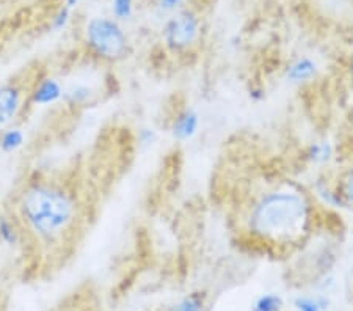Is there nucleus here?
<instances>
[{
  "mask_svg": "<svg viewBox=\"0 0 353 311\" xmlns=\"http://www.w3.org/2000/svg\"><path fill=\"white\" fill-rule=\"evenodd\" d=\"M81 212L77 197L65 184L37 178L16 197V217L22 230L46 247L63 244Z\"/></svg>",
  "mask_w": 353,
  "mask_h": 311,
  "instance_id": "nucleus-1",
  "label": "nucleus"
},
{
  "mask_svg": "<svg viewBox=\"0 0 353 311\" xmlns=\"http://www.w3.org/2000/svg\"><path fill=\"white\" fill-rule=\"evenodd\" d=\"M312 216V205L303 190L280 185L253 201L247 228L256 239L269 245H295L310 233Z\"/></svg>",
  "mask_w": 353,
  "mask_h": 311,
  "instance_id": "nucleus-2",
  "label": "nucleus"
},
{
  "mask_svg": "<svg viewBox=\"0 0 353 311\" xmlns=\"http://www.w3.org/2000/svg\"><path fill=\"white\" fill-rule=\"evenodd\" d=\"M83 43L91 57L104 63H117L130 52L129 38L121 22L107 16H93L83 27Z\"/></svg>",
  "mask_w": 353,
  "mask_h": 311,
  "instance_id": "nucleus-3",
  "label": "nucleus"
},
{
  "mask_svg": "<svg viewBox=\"0 0 353 311\" xmlns=\"http://www.w3.org/2000/svg\"><path fill=\"white\" fill-rule=\"evenodd\" d=\"M201 33L203 24L199 14L192 8H182L165 22L162 39L172 52L184 54L196 46L201 39Z\"/></svg>",
  "mask_w": 353,
  "mask_h": 311,
  "instance_id": "nucleus-4",
  "label": "nucleus"
},
{
  "mask_svg": "<svg viewBox=\"0 0 353 311\" xmlns=\"http://www.w3.org/2000/svg\"><path fill=\"white\" fill-rule=\"evenodd\" d=\"M28 104V93L24 85L18 81L0 85V131L13 126Z\"/></svg>",
  "mask_w": 353,
  "mask_h": 311,
  "instance_id": "nucleus-5",
  "label": "nucleus"
},
{
  "mask_svg": "<svg viewBox=\"0 0 353 311\" xmlns=\"http://www.w3.org/2000/svg\"><path fill=\"white\" fill-rule=\"evenodd\" d=\"M65 85L54 76H43L28 90V104L35 107H49L63 99Z\"/></svg>",
  "mask_w": 353,
  "mask_h": 311,
  "instance_id": "nucleus-6",
  "label": "nucleus"
},
{
  "mask_svg": "<svg viewBox=\"0 0 353 311\" xmlns=\"http://www.w3.org/2000/svg\"><path fill=\"white\" fill-rule=\"evenodd\" d=\"M98 101H99V93L93 85L76 82V83H71L68 88H65L61 103L71 110H82V109H87V107L94 106Z\"/></svg>",
  "mask_w": 353,
  "mask_h": 311,
  "instance_id": "nucleus-7",
  "label": "nucleus"
},
{
  "mask_svg": "<svg viewBox=\"0 0 353 311\" xmlns=\"http://www.w3.org/2000/svg\"><path fill=\"white\" fill-rule=\"evenodd\" d=\"M199 129V115L196 110L182 109L178 115L174 117L172 123V135L174 140L178 141H187L196 135Z\"/></svg>",
  "mask_w": 353,
  "mask_h": 311,
  "instance_id": "nucleus-8",
  "label": "nucleus"
},
{
  "mask_svg": "<svg viewBox=\"0 0 353 311\" xmlns=\"http://www.w3.org/2000/svg\"><path fill=\"white\" fill-rule=\"evenodd\" d=\"M319 72V65L316 63V60H312L311 57H299L295 59L292 63H289L286 68V81L289 83H305L312 81L317 76Z\"/></svg>",
  "mask_w": 353,
  "mask_h": 311,
  "instance_id": "nucleus-9",
  "label": "nucleus"
},
{
  "mask_svg": "<svg viewBox=\"0 0 353 311\" xmlns=\"http://www.w3.org/2000/svg\"><path fill=\"white\" fill-rule=\"evenodd\" d=\"M22 241V228L18 220L8 216V214H0V242L7 247H18Z\"/></svg>",
  "mask_w": 353,
  "mask_h": 311,
  "instance_id": "nucleus-10",
  "label": "nucleus"
},
{
  "mask_svg": "<svg viewBox=\"0 0 353 311\" xmlns=\"http://www.w3.org/2000/svg\"><path fill=\"white\" fill-rule=\"evenodd\" d=\"M26 132L18 126H10L0 131V151L3 154H13L26 145Z\"/></svg>",
  "mask_w": 353,
  "mask_h": 311,
  "instance_id": "nucleus-11",
  "label": "nucleus"
},
{
  "mask_svg": "<svg viewBox=\"0 0 353 311\" xmlns=\"http://www.w3.org/2000/svg\"><path fill=\"white\" fill-rule=\"evenodd\" d=\"M208 305L206 291H193L174 305L172 311H203Z\"/></svg>",
  "mask_w": 353,
  "mask_h": 311,
  "instance_id": "nucleus-12",
  "label": "nucleus"
},
{
  "mask_svg": "<svg viewBox=\"0 0 353 311\" xmlns=\"http://www.w3.org/2000/svg\"><path fill=\"white\" fill-rule=\"evenodd\" d=\"M306 159L316 165H323L333 157V146L328 141H316L306 150Z\"/></svg>",
  "mask_w": 353,
  "mask_h": 311,
  "instance_id": "nucleus-13",
  "label": "nucleus"
},
{
  "mask_svg": "<svg viewBox=\"0 0 353 311\" xmlns=\"http://www.w3.org/2000/svg\"><path fill=\"white\" fill-rule=\"evenodd\" d=\"M112 16L118 22H126L132 19L135 13V0H112Z\"/></svg>",
  "mask_w": 353,
  "mask_h": 311,
  "instance_id": "nucleus-14",
  "label": "nucleus"
},
{
  "mask_svg": "<svg viewBox=\"0 0 353 311\" xmlns=\"http://www.w3.org/2000/svg\"><path fill=\"white\" fill-rule=\"evenodd\" d=\"M316 194L330 206H344L345 201L339 190H332L327 185V181H319L316 184Z\"/></svg>",
  "mask_w": 353,
  "mask_h": 311,
  "instance_id": "nucleus-15",
  "label": "nucleus"
},
{
  "mask_svg": "<svg viewBox=\"0 0 353 311\" xmlns=\"http://www.w3.org/2000/svg\"><path fill=\"white\" fill-rule=\"evenodd\" d=\"M71 16H72V10L68 8L66 5L61 3L59 10H57L54 13L52 18H50L49 27L52 28V32H63L65 28L70 26Z\"/></svg>",
  "mask_w": 353,
  "mask_h": 311,
  "instance_id": "nucleus-16",
  "label": "nucleus"
},
{
  "mask_svg": "<svg viewBox=\"0 0 353 311\" xmlns=\"http://www.w3.org/2000/svg\"><path fill=\"white\" fill-rule=\"evenodd\" d=\"M187 0H156L154 8L157 14H174L185 8Z\"/></svg>",
  "mask_w": 353,
  "mask_h": 311,
  "instance_id": "nucleus-17",
  "label": "nucleus"
},
{
  "mask_svg": "<svg viewBox=\"0 0 353 311\" xmlns=\"http://www.w3.org/2000/svg\"><path fill=\"white\" fill-rule=\"evenodd\" d=\"M281 299L278 296H273V294H267V296L261 297L258 303H256L254 310L256 311H280L281 310Z\"/></svg>",
  "mask_w": 353,
  "mask_h": 311,
  "instance_id": "nucleus-18",
  "label": "nucleus"
},
{
  "mask_svg": "<svg viewBox=\"0 0 353 311\" xmlns=\"http://www.w3.org/2000/svg\"><path fill=\"white\" fill-rule=\"evenodd\" d=\"M341 195H343L345 205H353V170L345 174Z\"/></svg>",
  "mask_w": 353,
  "mask_h": 311,
  "instance_id": "nucleus-19",
  "label": "nucleus"
},
{
  "mask_svg": "<svg viewBox=\"0 0 353 311\" xmlns=\"http://www.w3.org/2000/svg\"><path fill=\"white\" fill-rule=\"evenodd\" d=\"M137 139H139L140 145L151 146L157 140V134L154 129H151V128H141L139 131V135H137Z\"/></svg>",
  "mask_w": 353,
  "mask_h": 311,
  "instance_id": "nucleus-20",
  "label": "nucleus"
},
{
  "mask_svg": "<svg viewBox=\"0 0 353 311\" xmlns=\"http://www.w3.org/2000/svg\"><path fill=\"white\" fill-rule=\"evenodd\" d=\"M299 310L300 311H319L317 305L311 301H300L299 302Z\"/></svg>",
  "mask_w": 353,
  "mask_h": 311,
  "instance_id": "nucleus-21",
  "label": "nucleus"
},
{
  "mask_svg": "<svg viewBox=\"0 0 353 311\" xmlns=\"http://www.w3.org/2000/svg\"><path fill=\"white\" fill-rule=\"evenodd\" d=\"M250 98L254 101H261L264 98V90L263 88H252L250 90Z\"/></svg>",
  "mask_w": 353,
  "mask_h": 311,
  "instance_id": "nucleus-22",
  "label": "nucleus"
},
{
  "mask_svg": "<svg viewBox=\"0 0 353 311\" xmlns=\"http://www.w3.org/2000/svg\"><path fill=\"white\" fill-rule=\"evenodd\" d=\"M79 3H81V0H63V5H66V7L71 8V10L76 8Z\"/></svg>",
  "mask_w": 353,
  "mask_h": 311,
  "instance_id": "nucleus-23",
  "label": "nucleus"
},
{
  "mask_svg": "<svg viewBox=\"0 0 353 311\" xmlns=\"http://www.w3.org/2000/svg\"><path fill=\"white\" fill-rule=\"evenodd\" d=\"M352 74H353V63H352Z\"/></svg>",
  "mask_w": 353,
  "mask_h": 311,
  "instance_id": "nucleus-24",
  "label": "nucleus"
},
{
  "mask_svg": "<svg viewBox=\"0 0 353 311\" xmlns=\"http://www.w3.org/2000/svg\"><path fill=\"white\" fill-rule=\"evenodd\" d=\"M352 233H353V231H352Z\"/></svg>",
  "mask_w": 353,
  "mask_h": 311,
  "instance_id": "nucleus-25",
  "label": "nucleus"
}]
</instances>
